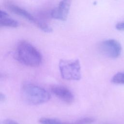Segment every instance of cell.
<instances>
[{
    "label": "cell",
    "mask_w": 124,
    "mask_h": 124,
    "mask_svg": "<svg viewBox=\"0 0 124 124\" xmlns=\"http://www.w3.org/2000/svg\"><path fill=\"white\" fill-rule=\"evenodd\" d=\"M111 81L114 84L124 85V72H118L115 74L111 78Z\"/></svg>",
    "instance_id": "obj_10"
},
{
    "label": "cell",
    "mask_w": 124,
    "mask_h": 124,
    "mask_svg": "<svg viewBox=\"0 0 124 124\" xmlns=\"http://www.w3.org/2000/svg\"><path fill=\"white\" fill-rule=\"evenodd\" d=\"M99 51L103 55L112 59L120 56L122 52L120 43L115 39H107L100 42L98 46Z\"/></svg>",
    "instance_id": "obj_5"
},
{
    "label": "cell",
    "mask_w": 124,
    "mask_h": 124,
    "mask_svg": "<svg viewBox=\"0 0 124 124\" xmlns=\"http://www.w3.org/2000/svg\"><path fill=\"white\" fill-rule=\"evenodd\" d=\"M21 92L24 101L32 105H39L47 102L51 97L50 93L45 89L28 82L22 84Z\"/></svg>",
    "instance_id": "obj_2"
},
{
    "label": "cell",
    "mask_w": 124,
    "mask_h": 124,
    "mask_svg": "<svg viewBox=\"0 0 124 124\" xmlns=\"http://www.w3.org/2000/svg\"><path fill=\"white\" fill-rule=\"evenodd\" d=\"M39 122L41 124H69V123H64L57 119L47 117L40 118L39 120Z\"/></svg>",
    "instance_id": "obj_9"
},
{
    "label": "cell",
    "mask_w": 124,
    "mask_h": 124,
    "mask_svg": "<svg viewBox=\"0 0 124 124\" xmlns=\"http://www.w3.org/2000/svg\"><path fill=\"white\" fill-rule=\"evenodd\" d=\"M72 0H61L58 5L50 13L51 18L61 21L66 20L69 13Z\"/></svg>",
    "instance_id": "obj_6"
},
{
    "label": "cell",
    "mask_w": 124,
    "mask_h": 124,
    "mask_svg": "<svg viewBox=\"0 0 124 124\" xmlns=\"http://www.w3.org/2000/svg\"><path fill=\"white\" fill-rule=\"evenodd\" d=\"M19 26L18 22L12 18L5 11H0V27L16 28Z\"/></svg>",
    "instance_id": "obj_8"
},
{
    "label": "cell",
    "mask_w": 124,
    "mask_h": 124,
    "mask_svg": "<svg viewBox=\"0 0 124 124\" xmlns=\"http://www.w3.org/2000/svg\"><path fill=\"white\" fill-rule=\"evenodd\" d=\"M5 98H6V97L5 96L4 94H2V93H0V101H4L5 100Z\"/></svg>",
    "instance_id": "obj_14"
},
{
    "label": "cell",
    "mask_w": 124,
    "mask_h": 124,
    "mask_svg": "<svg viewBox=\"0 0 124 124\" xmlns=\"http://www.w3.org/2000/svg\"><path fill=\"white\" fill-rule=\"evenodd\" d=\"M115 28L118 31H124V21L118 23L116 25Z\"/></svg>",
    "instance_id": "obj_13"
},
{
    "label": "cell",
    "mask_w": 124,
    "mask_h": 124,
    "mask_svg": "<svg viewBox=\"0 0 124 124\" xmlns=\"http://www.w3.org/2000/svg\"><path fill=\"white\" fill-rule=\"evenodd\" d=\"M15 56L21 63L30 67H38L42 62V56L39 51L31 44L24 40L17 44Z\"/></svg>",
    "instance_id": "obj_1"
},
{
    "label": "cell",
    "mask_w": 124,
    "mask_h": 124,
    "mask_svg": "<svg viewBox=\"0 0 124 124\" xmlns=\"http://www.w3.org/2000/svg\"><path fill=\"white\" fill-rule=\"evenodd\" d=\"M0 124H19L16 121L11 119H5L1 122Z\"/></svg>",
    "instance_id": "obj_12"
},
{
    "label": "cell",
    "mask_w": 124,
    "mask_h": 124,
    "mask_svg": "<svg viewBox=\"0 0 124 124\" xmlns=\"http://www.w3.org/2000/svg\"><path fill=\"white\" fill-rule=\"evenodd\" d=\"M61 77L68 80H78L81 77V66L79 61L62 59L59 63Z\"/></svg>",
    "instance_id": "obj_3"
},
{
    "label": "cell",
    "mask_w": 124,
    "mask_h": 124,
    "mask_svg": "<svg viewBox=\"0 0 124 124\" xmlns=\"http://www.w3.org/2000/svg\"><path fill=\"white\" fill-rule=\"evenodd\" d=\"M95 121L93 117H84L80 118L73 123H69V124H92Z\"/></svg>",
    "instance_id": "obj_11"
},
{
    "label": "cell",
    "mask_w": 124,
    "mask_h": 124,
    "mask_svg": "<svg viewBox=\"0 0 124 124\" xmlns=\"http://www.w3.org/2000/svg\"><path fill=\"white\" fill-rule=\"evenodd\" d=\"M6 7L12 13L34 24L42 31L46 33L50 32L52 31V28L46 22L34 16L27 10L10 2L6 3Z\"/></svg>",
    "instance_id": "obj_4"
},
{
    "label": "cell",
    "mask_w": 124,
    "mask_h": 124,
    "mask_svg": "<svg viewBox=\"0 0 124 124\" xmlns=\"http://www.w3.org/2000/svg\"><path fill=\"white\" fill-rule=\"evenodd\" d=\"M50 90L53 94L65 103H71L74 99L73 93L65 86L60 85H53L50 87Z\"/></svg>",
    "instance_id": "obj_7"
}]
</instances>
